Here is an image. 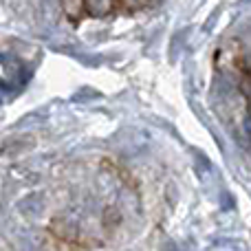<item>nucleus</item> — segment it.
<instances>
[{"label":"nucleus","mask_w":251,"mask_h":251,"mask_svg":"<svg viewBox=\"0 0 251 251\" xmlns=\"http://www.w3.org/2000/svg\"><path fill=\"white\" fill-rule=\"evenodd\" d=\"M86 2V16L106 18L117 9V0H84Z\"/></svg>","instance_id":"obj_2"},{"label":"nucleus","mask_w":251,"mask_h":251,"mask_svg":"<svg viewBox=\"0 0 251 251\" xmlns=\"http://www.w3.org/2000/svg\"><path fill=\"white\" fill-rule=\"evenodd\" d=\"M152 0H117V7L124 9L126 13H134V11H141L143 7H148Z\"/></svg>","instance_id":"obj_3"},{"label":"nucleus","mask_w":251,"mask_h":251,"mask_svg":"<svg viewBox=\"0 0 251 251\" xmlns=\"http://www.w3.org/2000/svg\"><path fill=\"white\" fill-rule=\"evenodd\" d=\"M62 11H64L66 20L73 22V25H79L82 18L86 16V2L84 0H60Z\"/></svg>","instance_id":"obj_1"}]
</instances>
